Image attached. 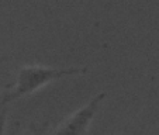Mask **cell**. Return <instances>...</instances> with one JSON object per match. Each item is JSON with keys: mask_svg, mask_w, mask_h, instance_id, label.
I'll return each mask as SVG.
<instances>
[{"mask_svg": "<svg viewBox=\"0 0 159 135\" xmlns=\"http://www.w3.org/2000/svg\"><path fill=\"white\" fill-rule=\"evenodd\" d=\"M4 104H6V101H4V97H3V99H2V101H0V110H2V107H3Z\"/></svg>", "mask_w": 159, "mask_h": 135, "instance_id": "obj_5", "label": "cell"}, {"mask_svg": "<svg viewBox=\"0 0 159 135\" xmlns=\"http://www.w3.org/2000/svg\"><path fill=\"white\" fill-rule=\"evenodd\" d=\"M86 68H49V66H23L17 75V80H16L14 89L9 96L4 97V101L9 103L13 100L18 99V97L27 96V94L33 93L39 87L45 86L47 83L57 79H62L65 76H73V75H80V73L86 72Z\"/></svg>", "mask_w": 159, "mask_h": 135, "instance_id": "obj_1", "label": "cell"}, {"mask_svg": "<svg viewBox=\"0 0 159 135\" xmlns=\"http://www.w3.org/2000/svg\"><path fill=\"white\" fill-rule=\"evenodd\" d=\"M6 120H7L6 108H2V110H0V135L4 134V128H6Z\"/></svg>", "mask_w": 159, "mask_h": 135, "instance_id": "obj_3", "label": "cell"}, {"mask_svg": "<svg viewBox=\"0 0 159 135\" xmlns=\"http://www.w3.org/2000/svg\"><path fill=\"white\" fill-rule=\"evenodd\" d=\"M45 128H47V125H42L41 128H35L34 131L28 132L27 135H45Z\"/></svg>", "mask_w": 159, "mask_h": 135, "instance_id": "obj_4", "label": "cell"}, {"mask_svg": "<svg viewBox=\"0 0 159 135\" xmlns=\"http://www.w3.org/2000/svg\"><path fill=\"white\" fill-rule=\"evenodd\" d=\"M106 93H99L90 100L86 106L73 113L66 121H63L51 135H84L87 127L94 118L100 104L103 103Z\"/></svg>", "mask_w": 159, "mask_h": 135, "instance_id": "obj_2", "label": "cell"}]
</instances>
